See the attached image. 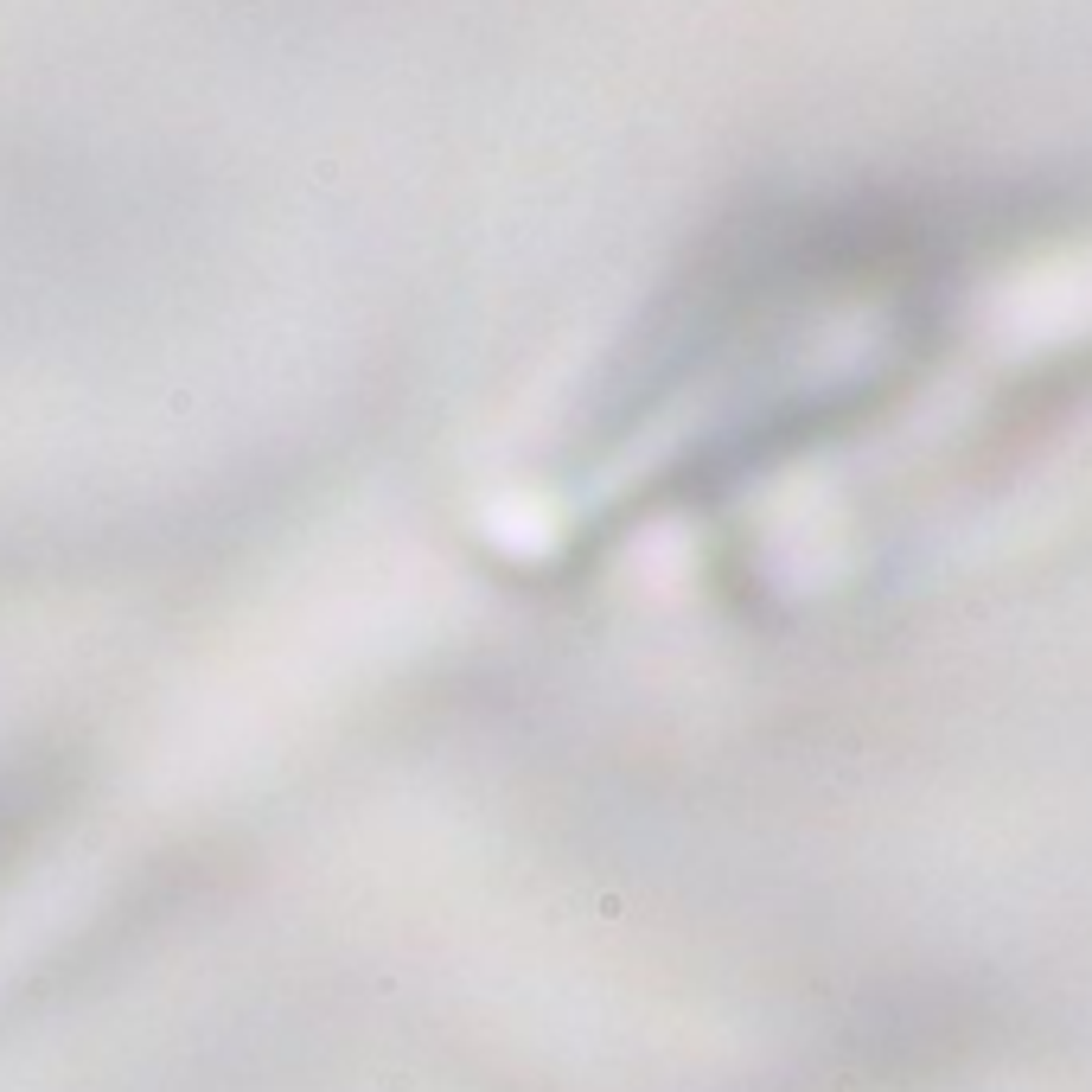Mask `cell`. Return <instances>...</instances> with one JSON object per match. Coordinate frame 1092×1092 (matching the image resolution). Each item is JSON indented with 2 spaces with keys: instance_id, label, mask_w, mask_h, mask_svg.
Returning <instances> with one entry per match:
<instances>
[{
  "instance_id": "1",
  "label": "cell",
  "mask_w": 1092,
  "mask_h": 1092,
  "mask_svg": "<svg viewBox=\"0 0 1092 1092\" xmlns=\"http://www.w3.org/2000/svg\"><path fill=\"white\" fill-rule=\"evenodd\" d=\"M0 965H6V952H0Z\"/></svg>"
}]
</instances>
